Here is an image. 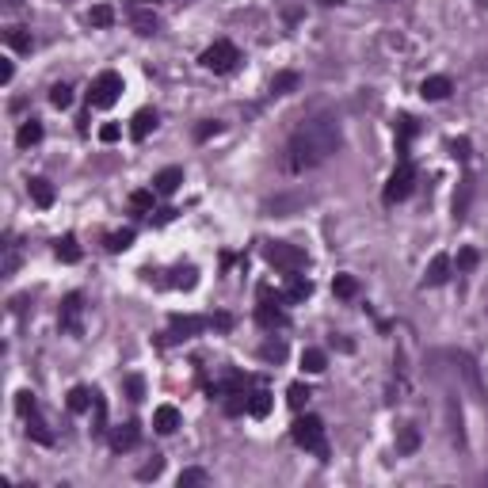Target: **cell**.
<instances>
[{
    "instance_id": "obj_1",
    "label": "cell",
    "mask_w": 488,
    "mask_h": 488,
    "mask_svg": "<svg viewBox=\"0 0 488 488\" xmlns=\"http://www.w3.org/2000/svg\"><path fill=\"white\" fill-rule=\"evenodd\" d=\"M340 149V122L328 118V115H317V118H305L302 126L294 130V138L286 142V153H283V168L290 176L298 172H309V168L324 164L328 157Z\"/></svg>"
},
{
    "instance_id": "obj_2",
    "label": "cell",
    "mask_w": 488,
    "mask_h": 488,
    "mask_svg": "<svg viewBox=\"0 0 488 488\" xmlns=\"http://www.w3.org/2000/svg\"><path fill=\"white\" fill-rule=\"evenodd\" d=\"M290 435H294V443L309 450V454H317L321 462H328V439H324V420L321 416H298L294 427H290Z\"/></svg>"
},
{
    "instance_id": "obj_3",
    "label": "cell",
    "mask_w": 488,
    "mask_h": 488,
    "mask_svg": "<svg viewBox=\"0 0 488 488\" xmlns=\"http://www.w3.org/2000/svg\"><path fill=\"white\" fill-rule=\"evenodd\" d=\"M264 260L271 267H279V271H305V264H309V256L298 248V244H290V240L264 244Z\"/></svg>"
},
{
    "instance_id": "obj_4",
    "label": "cell",
    "mask_w": 488,
    "mask_h": 488,
    "mask_svg": "<svg viewBox=\"0 0 488 488\" xmlns=\"http://www.w3.org/2000/svg\"><path fill=\"white\" fill-rule=\"evenodd\" d=\"M256 321H260V328H267V332H275V328H286L290 317H286V309H283V294H271V286H260Z\"/></svg>"
},
{
    "instance_id": "obj_5",
    "label": "cell",
    "mask_w": 488,
    "mask_h": 488,
    "mask_svg": "<svg viewBox=\"0 0 488 488\" xmlns=\"http://www.w3.org/2000/svg\"><path fill=\"white\" fill-rule=\"evenodd\" d=\"M199 65H202V69H210V73H233L240 65V50L229 39H218L214 46H206V50H202Z\"/></svg>"
},
{
    "instance_id": "obj_6",
    "label": "cell",
    "mask_w": 488,
    "mask_h": 488,
    "mask_svg": "<svg viewBox=\"0 0 488 488\" xmlns=\"http://www.w3.org/2000/svg\"><path fill=\"white\" fill-rule=\"evenodd\" d=\"M122 96V77L118 73H99L96 80H92V88H88V107H96V111H107V107H115Z\"/></svg>"
},
{
    "instance_id": "obj_7",
    "label": "cell",
    "mask_w": 488,
    "mask_h": 488,
    "mask_svg": "<svg viewBox=\"0 0 488 488\" xmlns=\"http://www.w3.org/2000/svg\"><path fill=\"white\" fill-rule=\"evenodd\" d=\"M210 328V317H191V313H176L172 321H168V332L161 336V347L168 343H183V340H195L199 332H206Z\"/></svg>"
},
{
    "instance_id": "obj_8",
    "label": "cell",
    "mask_w": 488,
    "mask_h": 488,
    "mask_svg": "<svg viewBox=\"0 0 488 488\" xmlns=\"http://www.w3.org/2000/svg\"><path fill=\"white\" fill-rule=\"evenodd\" d=\"M412 187H416V168H412V161H401V164H397V172L389 176L386 191H382V202H386V206L405 202L408 195H412Z\"/></svg>"
},
{
    "instance_id": "obj_9",
    "label": "cell",
    "mask_w": 488,
    "mask_h": 488,
    "mask_svg": "<svg viewBox=\"0 0 488 488\" xmlns=\"http://www.w3.org/2000/svg\"><path fill=\"white\" fill-rule=\"evenodd\" d=\"M80 317H84V294H65V302H61V313H58V324H61V332L65 336H80L84 332V324H80Z\"/></svg>"
},
{
    "instance_id": "obj_10",
    "label": "cell",
    "mask_w": 488,
    "mask_h": 488,
    "mask_svg": "<svg viewBox=\"0 0 488 488\" xmlns=\"http://www.w3.org/2000/svg\"><path fill=\"white\" fill-rule=\"evenodd\" d=\"M130 27H134L138 35H145V39H149V35H157V31H161V20H157V12H153V8L138 0V4L130 8Z\"/></svg>"
},
{
    "instance_id": "obj_11",
    "label": "cell",
    "mask_w": 488,
    "mask_h": 488,
    "mask_svg": "<svg viewBox=\"0 0 488 488\" xmlns=\"http://www.w3.org/2000/svg\"><path fill=\"white\" fill-rule=\"evenodd\" d=\"M180 427H183V416H180V408H176V405H161L153 412V431L172 435V431H180Z\"/></svg>"
},
{
    "instance_id": "obj_12",
    "label": "cell",
    "mask_w": 488,
    "mask_h": 488,
    "mask_svg": "<svg viewBox=\"0 0 488 488\" xmlns=\"http://www.w3.org/2000/svg\"><path fill=\"white\" fill-rule=\"evenodd\" d=\"M313 294V283H309L305 275H298V271H286V290H283V302H305V298Z\"/></svg>"
},
{
    "instance_id": "obj_13",
    "label": "cell",
    "mask_w": 488,
    "mask_h": 488,
    "mask_svg": "<svg viewBox=\"0 0 488 488\" xmlns=\"http://www.w3.org/2000/svg\"><path fill=\"white\" fill-rule=\"evenodd\" d=\"M138 439H142V427L134 424V420H130V424H118L115 431H111V450H134L138 446Z\"/></svg>"
},
{
    "instance_id": "obj_14",
    "label": "cell",
    "mask_w": 488,
    "mask_h": 488,
    "mask_svg": "<svg viewBox=\"0 0 488 488\" xmlns=\"http://www.w3.org/2000/svg\"><path fill=\"white\" fill-rule=\"evenodd\" d=\"M420 134V122L412 118V115H401L397 118V157L401 161H408V145H412V138Z\"/></svg>"
},
{
    "instance_id": "obj_15",
    "label": "cell",
    "mask_w": 488,
    "mask_h": 488,
    "mask_svg": "<svg viewBox=\"0 0 488 488\" xmlns=\"http://www.w3.org/2000/svg\"><path fill=\"white\" fill-rule=\"evenodd\" d=\"M180 183H183V168H161V172L153 176V191L157 195H176L180 191Z\"/></svg>"
},
{
    "instance_id": "obj_16",
    "label": "cell",
    "mask_w": 488,
    "mask_h": 488,
    "mask_svg": "<svg viewBox=\"0 0 488 488\" xmlns=\"http://www.w3.org/2000/svg\"><path fill=\"white\" fill-rule=\"evenodd\" d=\"M157 122H161V115H157V111H149V107L138 111L134 122H130V134H134V142H145V138L157 130Z\"/></svg>"
},
{
    "instance_id": "obj_17",
    "label": "cell",
    "mask_w": 488,
    "mask_h": 488,
    "mask_svg": "<svg viewBox=\"0 0 488 488\" xmlns=\"http://www.w3.org/2000/svg\"><path fill=\"white\" fill-rule=\"evenodd\" d=\"M450 92H454V84H450V77H427L424 84H420V96H424L427 103H439V99H446Z\"/></svg>"
},
{
    "instance_id": "obj_18",
    "label": "cell",
    "mask_w": 488,
    "mask_h": 488,
    "mask_svg": "<svg viewBox=\"0 0 488 488\" xmlns=\"http://www.w3.org/2000/svg\"><path fill=\"white\" fill-rule=\"evenodd\" d=\"M27 191H31V199H35V206H54V199H58V195H54V183L50 180H42V176H31V180H27Z\"/></svg>"
},
{
    "instance_id": "obj_19",
    "label": "cell",
    "mask_w": 488,
    "mask_h": 488,
    "mask_svg": "<svg viewBox=\"0 0 488 488\" xmlns=\"http://www.w3.org/2000/svg\"><path fill=\"white\" fill-rule=\"evenodd\" d=\"M450 267H454V264H450V256H446V252H439V256L431 260L427 275H424V286H443L450 279Z\"/></svg>"
},
{
    "instance_id": "obj_20",
    "label": "cell",
    "mask_w": 488,
    "mask_h": 488,
    "mask_svg": "<svg viewBox=\"0 0 488 488\" xmlns=\"http://www.w3.org/2000/svg\"><path fill=\"white\" fill-rule=\"evenodd\" d=\"M65 405H69V412H88L92 405H96V389H88V386H73L69 389V397H65Z\"/></svg>"
},
{
    "instance_id": "obj_21",
    "label": "cell",
    "mask_w": 488,
    "mask_h": 488,
    "mask_svg": "<svg viewBox=\"0 0 488 488\" xmlns=\"http://www.w3.org/2000/svg\"><path fill=\"white\" fill-rule=\"evenodd\" d=\"M267 412H271V389H267V386H256V389H248V416L264 420Z\"/></svg>"
},
{
    "instance_id": "obj_22",
    "label": "cell",
    "mask_w": 488,
    "mask_h": 488,
    "mask_svg": "<svg viewBox=\"0 0 488 488\" xmlns=\"http://www.w3.org/2000/svg\"><path fill=\"white\" fill-rule=\"evenodd\" d=\"M4 42L12 46L16 54H31V50H35V35L27 31V27H8V31H4Z\"/></svg>"
},
{
    "instance_id": "obj_23",
    "label": "cell",
    "mask_w": 488,
    "mask_h": 488,
    "mask_svg": "<svg viewBox=\"0 0 488 488\" xmlns=\"http://www.w3.org/2000/svg\"><path fill=\"white\" fill-rule=\"evenodd\" d=\"M39 142H42V122L39 118H27L23 126H20V134H16V145L31 149V145H39Z\"/></svg>"
},
{
    "instance_id": "obj_24",
    "label": "cell",
    "mask_w": 488,
    "mask_h": 488,
    "mask_svg": "<svg viewBox=\"0 0 488 488\" xmlns=\"http://www.w3.org/2000/svg\"><path fill=\"white\" fill-rule=\"evenodd\" d=\"M168 286H176V290H195V286H199V267H195V264L176 267L172 279H168Z\"/></svg>"
},
{
    "instance_id": "obj_25",
    "label": "cell",
    "mask_w": 488,
    "mask_h": 488,
    "mask_svg": "<svg viewBox=\"0 0 488 488\" xmlns=\"http://www.w3.org/2000/svg\"><path fill=\"white\" fill-rule=\"evenodd\" d=\"M54 256H58L61 264H77V260H80V244H77V237H73V233H65V237L54 244Z\"/></svg>"
},
{
    "instance_id": "obj_26",
    "label": "cell",
    "mask_w": 488,
    "mask_h": 488,
    "mask_svg": "<svg viewBox=\"0 0 488 488\" xmlns=\"http://www.w3.org/2000/svg\"><path fill=\"white\" fill-rule=\"evenodd\" d=\"M27 435H31L35 443H42V446L54 443V431L46 427V420L39 416V412H31V416H27Z\"/></svg>"
},
{
    "instance_id": "obj_27",
    "label": "cell",
    "mask_w": 488,
    "mask_h": 488,
    "mask_svg": "<svg viewBox=\"0 0 488 488\" xmlns=\"http://www.w3.org/2000/svg\"><path fill=\"white\" fill-rule=\"evenodd\" d=\"M332 294L343 298V302L359 298V279H355V275H336V279H332Z\"/></svg>"
},
{
    "instance_id": "obj_28",
    "label": "cell",
    "mask_w": 488,
    "mask_h": 488,
    "mask_svg": "<svg viewBox=\"0 0 488 488\" xmlns=\"http://www.w3.org/2000/svg\"><path fill=\"white\" fill-rule=\"evenodd\" d=\"M324 366H328V355L321 351V347H305L302 351V370L305 374H321Z\"/></svg>"
},
{
    "instance_id": "obj_29",
    "label": "cell",
    "mask_w": 488,
    "mask_h": 488,
    "mask_svg": "<svg viewBox=\"0 0 488 488\" xmlns=\"http://www.w3.org/2000/svg\"><path fill=\"white\" fill-rule=\"evenodd\" d=\"M298 84H302L298 73H275V80H271V96H290V92H298Z\"/></svg>"
},
{
    "instance_id": "obj_30",
    "label": "cell",
    "mask_w": 488,
    "mask_h": 488,
    "mask_svg": "<svg viewBox=\"0 0 488 488\" xmlns=\"http://www.w3.org/2000/svg\"><path fill=\"white\" fill-rule=\"evenodd\" d=\"M225 412H229V416L248 412V389H229L225 393Z\"/></svg>"
},
{
    "instance_id": "obj_31",
    "label": "cell",
    "mask_w": 488,
    "mask_h": 488,
    "mask_svg": "<svg viewBox=\"0 0 488 488\" xmlns=\"http://www.w3.org/2000/svg\"><path fill=\"white\" fill-rule=\"evenodd\" d=\"M420 450V431L416 427H401L397 435V454H416Z\"/></svg>"
},
{
    "instance_id": "obj_32",
    "label": "cell",
    "mask_w": 488,
    "mask_h": 488,
    "mask_svg": "<svg viewBox=\"0 0 488 488\" xmlns=\"http://www.w3.org/2000/svg\"><path fill=\"white\" fill-rule=\"evenodd\" d=\"M103 244H107V252H115V256H118V252H126L130 244H134V229H118V233H107V240H103Z\"/></svg>"
},
{
    "instance_id": "obj_33",
    "label": "cell",
    "mask_w": 488,
    "mask_h": 488,
    "mask_svg": "<svg viewBox=\"0 0 488 488\" xmlns=\"http://www.w3.org/2000/svg\"><path fill=\"white\" fill-rule=\"evenodd\" d=\"M469 195H473V180H462V195H454V221H462L465 218V210H469Z\"/></svg>"
},
{
    "instance_id": "obj_34",
    "label": "cell",
    "mask_w": 488,
    "mask_h": 488,
    "mask_svg": "<svg viewBox=\"0 0 488 488\" xmlns=\"http://www.w3.org/2000/svg\"><path fill=\"white\" fill-rule=\"evenodd\" d=\"M260 359L264 362H283L286 359V343L283 340H267L264 347H260Z\"/></svg>"
},
{
    "instance_id": "obj_35",
    "label": "cell",
    "mask_w": 488,
    "mask_h": 488,
    "mask_svg": "<svg viewBox=\"0 0 488 488\" xmlns=\"http://www.w3.org/2000/svg\"><path fill=\"white\" fill-rule=\"evenodd\" d=\"M88 23L92 27H111V23H115V8H111V4H96L88 12Z\"/></svg>"
},
{
    "instance_id": "obj_36",
    "label": "cell",
    "mask_w": 488,
    "mask_h": 488,
    "mask_svg": "<svg viewBox=\"0 0 488 488\" xmlns=\"http://www.w3.org/2000/svg\"><path fill=\"white\" fill-rule=\"evenodd\" d=\"M161 473H164V458H161V454H153L142 469H138V481H157Z\"/></svg>"
},
{
    "instance_id": "obj_37",
    "label": "cell",
    "mask_w": 488,
    "mask_h": 488,
    "mask_svg": "<svg viewBox=\"0 0 488 488\" xmlns=\"http://www.w3.org/2000/svg\"><path fill=\"white\" fill-rule=\"evenodd\" d=\"M16 412H20L23 420L31 416V412H39V401H35L31 389H20V393H16Z\"/></svg>"
},
{
    "instance_id": "obj_38",
    "label": "cell",
    "mask_w": 488,
    "mask_h": 488,
    "mask_svg": "<svg viewBox=\"0 0 488 488\" xmlns=\"http://www.w3.org/2000/svg\"><path fill=\"white\" fill-rule=\"evenodd\" d=\"M458 362H462V374H465L469 389H473V393H484V389H481V378H477V362L469 359V355H458Z\"/></svg>"
},
{
    "instance_id": "obj_39",
    "label": "cell",
    "mask_w": 488,
    "mask_h": 488,
    "mask_svg": "<svg viewBox=\"0 0 488 488\" xmlns=\"http://www.w3.org/2000/svg\"><path fill=\"white\" fill-rule=\"evenodd\" d=\"M50 103L58 111H65L73 103V88H69V84H54V88H50Z\"/></svg>"
},
{
    "instance_id": "obj_40",
    "label": "cell",
    "mask_w": 488,
    "mask_h": 488,
    "mask_svg": "<svg viewBox=\"0 0 488 488\" xmlns=\"http://www.w3.org/2000/svg\"><path fill=\"white\" fill-rule=\"evenodd\" d=\"M195 484H210V473H206V469H183L180 488H195Z\"/></svg>"
},
{
    "instance_id": "obj_41",
    "label": "cell",
    "mask_w": 488,
    "mask_h": 488,
    "mask_svg": "<svg viewBox=\"0 0 488 488\" xmlns=\"http://www.w3.org/2000/svg\"><path fill=\"white\" fill-rule=\"evenodd\" d=\"M130 210H134V214H149V210H153V191H134V195H130Z\"/></svg>"
},
{
    "instance_id": "obj_42",
    "label": "cell",
    "mask_w": 488,
    "mask_h": 488,
    "mask_svg": "<svg viewBox=\"0 0 488 488\" xmlns=\"http://www.w3.org/2000/svg\"><path fill=\"white\" fill-rule=\"evenodd\" d=\"M309 397H313V393H309V389L302 386V382H294V386L286 389V401H290V408H305V401H309Z\"/></svg>"
},
{
    "instance_id": "obj_43",
    "label": "cell",
    "mask_w": 488,
    "mask_h": 488,
    "mask_svg": "<svg viewBox=\"0 0 488 488\" xmlns=\"http://www.w3.org/2000/svg\"><path fill=\"white\" fill-rule=\"evenodd\" d=\"M214 134H221V122L218 118H206V122L195 126V138H199V142H206V138H214Z\"/></svg>"
},
{
    "instance_id": "obj_44",
    "label": "cell",
    "mask_w": 488,
    "mask_h": 488,
    "mask_svg": "<svg viewBox=\"0 0 488 488\" xmlns=\"http://www.w3.org/2000/svg\"><path fill=\"white\" fill-rule=\"evenodd\" d=\"M126 393H130V401H142L145 397V378H142V374H130V378H126Z\"/></svg>"
},
{
    "instance_id": "obj_45",
    "label": "cell",
    "mask_w": 488,
    "mask_h": 488,
    "mask_svg": "<svg viewBox=\"0 0 488 488\" xmlns=\"http://www.w3.org/2000/svg\"><path fill=\"white\" fill-rule=\"evenodd\" d=\"M8 256H4V275H16V267H20V248L16 244H4Z\"/></svg>"
},
{
    "instance_id": "obj_46",
    "label": "cell",
    "mask_w": 488,
    "mask_h": 488,
    "mask_svg": "<svg viewBox=\"0 0 488 488\" xmlns=\"http://www.w3.org/2000/svg\"><path fill=\"white\" fill-rule=\"evenodd\" d=\"M477 267V248H462L458 252V271H473Z\"/></svg>"
},
{
    "instance_id": "obj_47",
    "label": "cell",
    "mask_w": 488,
    "mask_h": 488,
    "mask_svg": "<svg viewBox=\"0 0 488 488\" xmlns=\"http://www.w3.org/2000/svg\"><path fill=\"white\" fill-rule=\"evenodd\" d=\"M233 324H237V321H233V313H214L210 317V328H218V332H229Z\"/></svg>"
},
{
    "instance_id": "obj_48",
    "label": "cell",
    "mask_w": 488,
    "mask_h": 488,
    "mask_svg": "<svg viewBox=\"0 0 488 488\" xmlns=\"http://www.w3.org/2000/svg\"><path fill=\"white\" fill-rule=\"evenodd\" d=\"M99 142H118V126H115V122H103V126H99Z\"/></svg>"
},
{
    "instance_id": "obj_49",
    "label": "cell",
    "mask_w": 488,
    "mask_h": 488,
    "mask_svg": "<svg viewBox=\"0 0 488 488\" xmlns=\"http://www.w3.org/2000/svg\"><path fill=\"white\" fill-rule=\"evenodd\" d=\"M450 153H454V161H469V142L462 138V142H454L450 145Z\"/></svg>"
},
{
    "instance_id": "obj_50",
    "label": "cell",
    "mask_w": 488,
    "mask_h": 488,
    "mask_svg": "<svg viewBox=\"0 0 488 488\" xmlns=\"http://www.w3.org/2000/svg\"><path fill=\"white\" fill-rule=\"evenodd\" d=\"M8 80H12V61L0 65V84H8Z\"/></svg>"
},
{
    "instance_id": "obj_51",
    "label": "cell",
    "mask_w": 488,
    "mask_h": 488,
    "mask_svg": "<svg viewBox=\"0 0 488 488\" xmlns=\"http://www.w3.org/2000/svg\"><path fill=\"white\" fill-rule=\"evenodd\" d=\"M176 218V210H161V214H157V225H164V221H172Z\"/></svg>"
},
{
    "instance_id": "obj_52",
    "label": "cell",
    "mask_w": 488,
    "mask_h": 488,
    "mask_svg": "<svg viewBox=\"0 0 488 488\" xmlns=\"http://www.w3.org/2000/svg\"><path fill=\"white\" fill-rule=\"evenodd\" d=\"M142 4H149V8H153V4H161V0H142Z\"/></svg>"
},
{
    "instance_id": "obj_53",
    "label": "cell",
    "mask_w": 488,
    "mask_h": 488,
    "mask_svg": "<svg viewBox=\"0 0 488 488\" xmlns=\"http://www.w3.org/2000/svg\"><path fill=\"white\" fill-rule=\"evenodd\" d=\"M8 4H12V8H20V4H23V0H8Z\"/></svg>"
},
{
    "instance_id": "obj_54",
    "label": "cell",
    "mask_w": 488,
    "mask_h": 488,
    "mask_svg": "<svg viewBox=\"0 0 488 488\" xmlns=\"http://www.w3.org/2000/svg\"><path fill=\"white\" fill-rule=\"evenodd\" d=\"M183 4H191V0H183Z\"/></svg>"
},
{
    "instance_id": "obj_55",
    "label": "cell",
    "mask_w": 488,
    "mask_h": 488,
    "mask_svg": "<svg viewBox=\"0 0 488 488\" xmlns=\"http://www.w3.org/2000/svg\"><path fill=\"white\" fill-rule=\"evenodd\" d=\"M481 4H488V0H481Z\"/></svg>"
}]
</instances>
